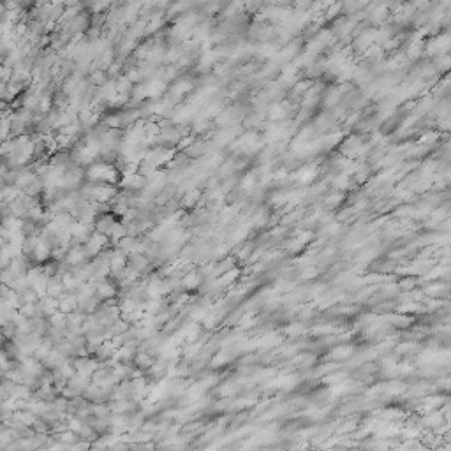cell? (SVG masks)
Listing matches in <instances>:
<instances>
[{"mask_svg": "<svg viewBox=\"0 0 451 451\" xmlns=\"http://www.w3.org/2000/svg\"><path fill=\"white\" fill-rule=\"evenodd\" d=\"M134 367H138V369H143V370H148L150 367L153 365V356L150 353H146V351H138V353L134 354Z\"/></svg>", "mask_w": 451, "mask_h": 451, "instance_id": "cell-5", "label": "cell"}, {"mask_svg": "<svg viewBox=\"0 0 451 451\" xmlns=\"http://www.w3.org/2000/svg\"><path fill=\"white\" fill-rule=\"evenodd\" d=\"M129 265L134 270H138L139 273H143L150 266V257L146 254H131L129 256Z\"/></svg>", "mask_w": 451, "mask_h": 451, "instance_id": "cell-4", "label": "cell"}, {"mask_svg": "<svg viewBox=\"0 0 451 451\" xmlns=\"http://www.w3.org/2000/svg\"><path fill=\"white\" fill-rule=\"evenodd\" d=\"M115 219H113L111 213H99L97 217H95V222H93V226H95V231L99 233H104V235L109 236V233L113 231V228H115Z\"/></svg>", "mask_w": 451, "mask_h": 451, "instance_id": "cell-2", "label": "cell"}, {"mask_svg": "<svg viewBox=\"0 0 451 451\" xmlns=\"http://www.w3.org/2000/svg\"><path fill=\"white\" fill-rule=\"evenodd\" d=\"M93 287H95V296L102 300V302H108V300H113L116 296V287L115 284L109 282V277L108 279H102L99 282H92Z\"/></svg>", "mask_w": 451, "mask_h": 451, "instance_id": "cell-1", "label": "cell"}, {"mask_svg": "<svg viewBox=\"0 0 451 451\" xmlns=\"http://www.w3.org/2000/svg\"><path fill=\"white\" fill-rule=\"evenodd\" d=\"M48 323L51 328H67V314H63L60 312V310H56L53 316L48 317Z\"/></svg>", "mask_w": 451, "mask_h": 451, "instance_id": "cell-6", "label": "cell"}, {"mask_svg": "<svg viewBox=\"0 0 451 451\" xmlns=\"http://www.w3.org/2000/svg\"><path fill=\"white\" fill-rule=\"evenodd\" d=\"M127 235H129V233H127V226H123L122 222H116L115 228H113V231L109 233V240H111L113 243H118L120 240L125 238Z\"/></svg>", "mask_w": 451, "mask_h": 451, "instance_id": "cell-7", "label": "cell"}, {"mask_svg": "<svg viewBox=\"0 0 451 451\" xmlns=\"http://www.w3.org/2000/svg\"><path fill=\"white\" fill-rule=\"evenodd\" d=\"M203 279H205V275H203L201 272H187L185 275H183L182 279V287L185 289V291H192V289H198L199 284L203 282Z\"/></svg>", "mask_w": 451, "mask_h": 451, "instance_id": "cell-3", "label": "cell"}]
</instances>
